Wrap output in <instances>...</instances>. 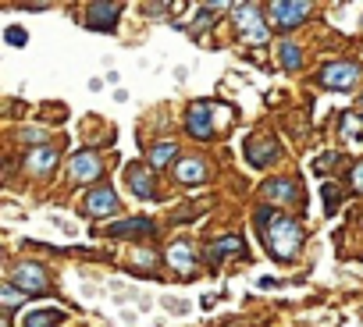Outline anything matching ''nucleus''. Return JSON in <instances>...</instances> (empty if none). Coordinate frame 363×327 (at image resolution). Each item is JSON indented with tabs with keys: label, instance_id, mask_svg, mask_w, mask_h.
Instances as JSON below:
<instances>
[{
	"label": "nucleus",
	"instance_id": "obj_1",
	"mask_svg": "<svg viewBox=\"0 0 363 327\" xmlns=\"http://www.w3.org/2000/svg\"><path fill=\"white\" fill-rule=\"evenodd\" d=\"M257 228H260V239H264V246L274 260H296V253L303 246V228L292 217H285L271 207H260L257 210Z\"/></svg>",
	"mask_w": 363,
	"mask_h": 327
},
{
	"label": "nucleus",
	"instance_id": "obj_2",
	"mask_svg": "<svg viewBox=\"0 0 363 327\" xmlns=\"http://www.w3.org/2000/svg\"><path fill=\"white\" fill-rule=\"evenodd\" d=\"M232 15H235V29L242 33V40H246L250 47L267 43L271 29H267V22L260 18V11H257L253 4H235V8H232Z\"/></svg>",
	"mask_w": 363,
	"mask_h": 327
},
{
	"label": "nucleus",
	"instance_id": "obj_3",
	"mask_svg": "<svg viewBox=\"0 0 363 327\" xmlns=\"http://www.w3.org/2000/svg\"><path fill=\"white\" fill-rule=\"evenodd\" d=\"M356 79H359V64H352V61H331V64H324L320 75H317L320 89H335V93H338V89H352Z\"/></svg>",
	"mask_w": 363,
	"mask_h": 327
},
{
	"label": "nucleus",
	"instance_id": "obj_4",
	"mask_svg": "<svg viewBox=\"0 0 363 327\" xmlns=\"http://www.w3.org/2000/svg\"><path fill=\"white\" fill-rule=\"evenodd\" d=\"M267 11H271V22H274L278 29H296V25H303V18H306L313 8L306 4V0H274Z\"/></svg>",
	"mask_w": 363,
	"mask_h": 327
},
{
	"label": "nucleus",
	"instance_id": "obj_5",
	"mask_svg": "<svg viewBox=\"0 0 363 327\" xmlns=\"http://www.w3.org/2000/svg\"><path fill=\"white\" fill-rule=\"evenodd\" d=\"M11 285L22 288V292H29V295H43V292H50V277L43 274L40 263H18V267L11 270Z\"/></svg>",
	"mask_w": 363,
	"mask_h": 327
},
{
	"label": "nucleus",
	"instance_id": "obj_6",
	"mask_svg": "<svg viewBox=\"0 0 363 327\" xmlns=\"http://www.w3.org/2000/svg\"><path fill=\"white\" fill-rule=\"evenodd\" d=\"M246 156H250L253 168H264V164L278 160V139H274L271 132H257V135H250V139H246Z\"/></svg>",
	"mask_w": 363,
	"mask_h": 327
},
{
	"label": "nucleus",
	"instance_id": "obj_7",
	"mask_svg": "<svg viewBox=\"0 0 363 327\" xmlns=\"http://www.w3.org/2000/svg\"><path fill=\"white\" fill-rule=\"evenodd\" d=\"M211 110H214V103H207V100H200V103L189 107V114H186V128H189V135H196V139H211V135H214Z\"/></svg>",
	"mask_w": 363,
	"mask_h": 327
},
{
	"label": "nucleus",
	"instance_id": "obj_8",
	"mask_svg": "<svg viewBox=\"0 0 363 327\" xmlns=\"http://www.w3.org/2000/svg\"><path fill=\"white\" fill-rule=\"evenodd\" d=\"M125 182L132 185V193L139 200H157V185H153V171L143 168V164H128L125 168Z\"/></svg>",
	"mask_w": 363,
	"mask_h": 327
},
{
	"label": "nucleus",
	"instance_id": "obj_9",
	"mask_svg": "<svg viewBox=\"0 0 363 327\" xmlns=\"http://www.w3.org/2000/svg\"><path fill=\"white\" fill-rule=\"evenodd\" d=\"M167 263L178 270V277H196V256H193V246L189 242H174L167 249Z\"/></svg>",
	"mask_w": 363,
	"mask_h": 327
},
{
	"label": "nucleus",
	"instance_id": "obj_10",
	"mask_svg": "<svg viewBox=\"0 0 363 327\" xmlns=\"http://www.w3.org/2000/svg\"><path fill=\"white\" fill-rule=\"evenodd\" d=\"M118 15H121L118 4H89L86 8V25L89 29H100V33H114Z\"/></svg>",
	"mask_w": 363,
	"mask_h": 327
},
{
	"label": "nucleus",
	"instance_id": "obj_11",
	"mask_svg": "<svg viewBox=\"0 0 363 327\" xmlns=\"http://www.w3.org/2000/svg\"><path fill=\"white\" fill-rule=\"evenodd\" d=\"M114 210H118V196H114L111 185H100L86 196V214L89 217H111Z\"/></svg>",
	"mask_w": 363,
	"mask_h": 327
},
{
	"label": "nucleus",
	"instance_id": "obj_12",
	"mask_svg": "<svg viewBox=\"0 0 363 327\" xmlns=\"http://www.w3.org/2000/svg\"><path fill=\"white\" fill-rule=\"evenodd\" d=\"M260 196H264L267 203H299V189H296V182H289V178H271V182H264Z\"/></svg>",
	"mask_w": 363,
	"mask_h": 327
},
{
	"label": "nucleus",
	"instance_id": "obj_13",
	"mask_svg": "<svg viewBox=\"0 0 363 327\" xmlns=\"http://www.w3.org/2000/svg\"><path fill=\"white\" fill-rule=\"evenodd\" d=\"M100 160H96V153H75V160H72V178L75 182H96L100 178Z\"/></svg>",
	"mask_w": 363,
	"mask_h": 327
},
{
	"label": "nucleus",
	"instance_id": "obj_14",
	"mask_svg": "<svg viewBox=\"0 0 363 327\" xmlns=\"http://www.w3.org/2000/svg\"><path fill=\"white\" fill-rule=\"evenodd\" d=\"M153 221L146 217H132V221H118V224H107V235L114 239H135V235H153Z\"/></svg>",
	"mask_w": 363,
	"mask_h": 327
},
{
	"label": "nucleus",
	"instance_id": "obj_15",
	"mask_svg": "<svg viewBox=\"0 0 363 327\" xmlns=\"http://www.w3.org/2000/svg\"><path fill=\"white\" fill-rule=\"evenodd\" d=\"M174 178H178V182H186V185L203 182V178H207V164H203L200 156H186V160H178V164H174Z\"/></svg>",
	"mask_w": 363,
	"mask_h": 327
},
{
	"label": "nucleus",
	"instance_id": "obj_16",
	"mask_svg": "<svg viewBox=\"0 0 363 327\" xmlns=\"http://www.w3.org/2000/svg\"><path fill=\"white\" fill-rule=\"evenodd\" d=\"M54 164H57V146H40V149H29V156H26V168L33 175H47Z\"/></svg>",
	"mask_w": 363,
	"mask_h": 327
},
{
	"label": "nucleus",
	"instance_id": "obj_17",
	"mask_svg": "<svg viewBox=\"0 0 363 327\" xmlns=\"http://www.w3.org/2000/svg\"><path fill=\"white\" fill-rule=\"evenodd\" d=\"M225 256H246V249H242V239H239V235L218 239V242L211 246V260H214V263H221Z\"/></svg>",
	"mask_w": 363,
	"mask_h": 327
},
{
	"label": "nucleus",
	"instance_id": "obj_18",
	"mask_svg": "<svg viewBox=\"0 0 363 327\" xmlns=\"http://www.w3.org/2000/svg\"><path fill=\"white\" fill-rule=\"evenodd\" d=\"M61 320H65L61 309H36V313H29L22 320V327H57Z\"/></svg>",
	"mask_w": 363,
	"mask_h": 327
},
{
	"label": "nucleus",
	"instance_id": "obj_19",
	"mask_svg": "<svg viewBox=\"0 0 363 327\" xmlns=\"http://www.w3.org/2000/svg\"><path fill=\"white\" fill-rule=\"evenodd\" d=\"M278 61H281V68L296 71V68L303 64V54H299V47H296V43H281V47H278Z\"/></svg>",
	"mask_w": 363,
	"mask_h": 327
},
{
	"label": "nucleus",
	"instance_id": "obj_20",
	"mask_svg": "<svg viewBox=\"0 0 363 327\" xmlns=\"http://www.w3.org/2000/svg\"><path fill=\"white\" fill-rule=\"evenodd\" d=\"M174 156V142H157L150 149V168H164V164H171Z\"/></svg>",
	"mask_w": 363,
	"mask_h": 327
},
{
	"label": "nucleus",
	"instance_id": "obj_21",
	"mask_svg": "<svg viewBox=\"0 0 363 327\" xmlns=\"http://www.w3.org/2000/svg\"><path fill=\"white\" fill-rule=\"evenodd\" d=\"M342 132H345L352 142H359V139H363V114H342Z\"/></svg>",
	"mask_w": 363,
	"mask_h": 327
},
{
	"label": "nucleus",
	"instance_id": "obj_22",
	"mask_svg": "<svg viewBox=\"0 0 363 327\" xmlns=\"http://www.w3.org/2000/svg\"><path fill=\"white\" fill-rule=\"evenodd\" d=\"M0 302H4V309H8V313H11V309H18V302H22V295L15 292V285H11V281H8L4 288H0Z\"/></svg>",
	"mask_w": 363,
	"mask_h": 327
},
{
	"label": "nucleus",
	"instance_id": "obj_23",
	"mask_svg": "<svg viewBox=\"0 0 363 327\" xmlns=\"http://www.w3.org/2000/svg\"><path fill=\"white\" fill-rule=\"evenodd\" d=\"M4 40H8L11 47H22V43H29V33H26L22 25H11V29L4 33Z\"/></svg>",
	"mask_w": 363,
	"mask_h": 327
},
{
	"label": "nucleus",
	"instance_id": "obj_24",
	"mask_svg": "<svg viewBox=\"0 0 363 327\" xmlns=\"http://www.w3.org/2000/svg\"><path fill=\"white\" fill-rule=\"evenodd\" d=\"M335 160H338V153H320V156H317V171H320V175L331 171V168H335Z\"/></svg>",
	"mask_w": 363,
	"mask_h": 327
},
{
	"label": "nucleus",
	"instance_id": "obj_25",
	"mask_svg": "<svg viewBox=\"0 0 363 327\" xmlns=\"http://www.w3.org/2000/svg\"><path fill=\"white\" fill-rule=\"evenodd\" d=\"M324 203H328V214H335V207H338V185H324Z\"/></svg>",
	"mask_w": 363,
	"mask_h": 327
},
{
	"label": "nucleus",
	"instance_id": "obj_26",
	"mask_svg": "<svg viewBox=\"0 0 363 327\" xmlns=\"http://www.w3.org/2000/svg\"><path fill=\"white\" fill-rule=\"evenodd\" d=\"M135 263H143V267H153V263H157V256H153L150 249H135Z\"/></svg>",
	"mask_w": 363,
	"mask_h": 327
},
{
	"label": "nucleus",
	"instance_id": "obj_27",
	"mask_svg": "<svg viewBox=\"0 0 363 327\" xmlns=\"http://www.w3.org/2000/svg\"><path fill=\"white\" fill-rule=\"evenodd\" d=\"M352 189H356V193H363V160L352 168Z\"/></svg>",
	"mask_w": 363,
	"mask_h": 327
},
{
	"label": "nucleus",
	"instance_id": "obj_28",
	"mask_svg": "<svg viewBox=\"0 0 363 327\" xmlns=\"http://www.w3.org/2000/svg\"><path fill=\"white\" fill-rule=\"evenodd\" d=\"M26 139H33V142H43V139H47V132H43V128H29V132H26Z\"/></svg>",
	"mask_w": 363,
	"mask_h": 327
},
{
	"label": "nucleus",
	"instance_id": "obj_29",
	"mask_svg": "<svg viewBox=\"0 0 363 327\" xmlns=\"http://www.w3.org/2000/svg\"><path fill=\"white\" fill-rule=\"evenodd\" d=\"M359 103H363V96H359Z\"/></svg>",
	"mask_w": 363,
	"mask_h": 327
}]
</instances>
